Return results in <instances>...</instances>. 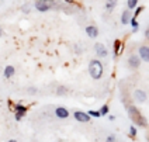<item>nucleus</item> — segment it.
I'll list each match as a JSON object with an SVG mask.
<instances>
[{"instance_id":"obj_1","label":"nucleus","mask_w":149,"mask_h":142,"mask_svg":"<svg viewBox=\"0 0 149 142\" xmlns=\"http://www.w3.org/2000/svg\"><path fill=\"white\" fill-rule=\"evenodd\" d=\"M89 73H90V76L94 80H99V79L103 77L104 68H103V63L100 62L99 59H91L89 62Z\"/></svg>"},{"instance_id":"obj_2","label":"nucleus","mask_w":149,"mask_h":142,"mask_svg":"<svg viewBox=\"0 0 149 142\" xmlns=\"http://www.w3.org/2000/svg\"><path fill=\"white\" fill-rule=\"evenodd\" d=\"M128 114H130L131 120H132L134 123H136L138 125H146V121H145V118H143V116H142L141 113H139V110L136 109V107L130 106V107H128Z\"/></svg>"},{"instance_id":"obj_3","label":"nucleus","mask_w":149,"mask_h":142,"mask_svg":"<svg viewBox=\"0 0 149 142\" xmlns=\"http://www.w3.org/2000/svg\"><path fill=\"white\" fill-rule=\"evenodd\" d=\"M52 1L51 0H35V8L38 10V11H41V13H45V11H48L52 8Z\"/></svg>"},{"instance_id":"obj_4","label":"nucleus","mask_w":149,"mask_h":142,"mask_svg":"<svg viewBox=\"0 0 149 142\" xmlns=\"http://www.w3.org/2000/svg\"><path fill=\"white\" fill-rule=\"evenodd\" d=\"M94 52H96L97 58H107L108 56V49L106 48V45L101 44V42H96L94 44Z\"/></svg>"},{"instance_id":"obj_5","label":"nucleus","mask_w":149,"mask_h":142,"mask_svg":"<svg viewBox=\"0 0 149 142\" xmlns=\"http://www.w3.org/2000/svg\"><path fill=\"white\" fill-rule=\"evenodd\" d=\"M141 62H142L141 56L136 55V54H132V55H130V58H128V66L135 70V69H138V68L141 66Z\"/></svg>"},{"instance_id":"obj_6","label":"nucleus","mask_w":149,"mask_h":142,"mask_svg":"<svg viewBox=\"0 0 149 142\" xmlns=\"http://www.w3.org/2000/svg\"><path fill=\"white\" fill-rule=\"evenodd\" d=\"M148 99V94L145 90H142V89H136L135 92H134V100L136 101V103H145Z\"/></svg>"},{"instance_id":"obj_7","label":"nucleus","mask_w":149,"mask_h":142,"mask_svg":"<svg viewBox=\"0 0 149 142\" xmlns=\"http://www.w3.org/2000/svg\"><path fill=\"white\" fill-rule=\"evenodd\" d=\"M73 117L79 123H89L90 121V114L89 113H84V111H74Z\"/></svg>"},{"instance_id":"obj_8","label":"nucleus","mask_w":149,"mask_h":142,"mask_svg":"<svg viewBox=\"0 0 149 142\" xmlns=\"http://www.w3.org/2000/svg\"><path fill=\"white\" fill-rule=\"evenodd\" d=\"M131 11L132 10H130V8H127V10L123 11V14H121V24L123 25H128L131 23V20H132V17H134V14Z\"/></svg>"},{"instance_id":"obj_9","label":"nucleus","mask_w":149,"mask_h":142,"mask_svg":"<svg viewBox=\"0 0 149 142\" xmlns=\"http://www.w3.org/2000/svg\"><path fill=\"white\" fill-rule=\"evenodd\" d=\"M138 55L141 56L143 62H149V47L148 45H141L138 48Z\"/></svg>"},{"instance_id":"obj_10","label":"nucleus","mask_w":149,"mask_h":142,"mask_svg":"<svg viewBox=\"0 0 149 142\" xmlns=\"http://www.w3.org/2000/svg\"><path fill=\"white\" fill-rule=\"evenodd\" d=\"M86 34L90 37V38H97L99 37V28L96 25H87L86 27Z\"/></svg>"},{"instance_id":"obj_11","label":"nucleus","mask_w":149,"mask_h":142,"mask_svg":"<svg viewBox=\"0 0 149 142\" xmlns=\"http://www.w3.org/2000/svg\"><path fill=\"white\" fill-rule=\"evenodd\" d=\"M55 116L61 120H65V118L69 117V111H68L65 107H56L55 109Z\"/></svg>"},{"instance_id":"obj_12","label":"nucleus","mask_w":149,"mask_h":142,"mask_svg":"<svg viewBox=\"0 0 149 142\" xmlns=\"http://www.w3.org/2000/svg\"><path fill=\"white\" fill-rule=\"evenodd\" d=\"M123 49H124V44L121 40H116L114 41V56H120L123 54Z\"/></svg>"},{"instance_id":"obj_13","label":"nucleus","mask_w":149,"mask_h":142,"mask_svg":"<svg viewBox=\"0 0 149 142\" xmlns=\"http://www.w3.org/2000/svg\"><path fill=\"white\" fill-rule=\"evenodd\" d=\"M14 73H16V69H14V66H11V65H7V66L4 68V70H3V75H4L6 79H10Z\"/></svg>"},{"instance_id":"obj_14","label":"nucleus","mask_w":149,"mask_h":142,"mask_svg":"<svg viewBox=\"0 0 149 142\" xmlns=\"http://www.w3.org/2000/svg\"><path fill=\"white\" fill-rule=\"evenodd\" d=\"M117 4H118L117 0H107V1H106V10H107V11H113V10L117 7Z\"/></svg>"},{"instance_id":"obj_15","label":"nucleus","mask_w":149,"mask_h":142,"mask_svg":"<svg viewBox=\"0 0 149 142\" xmlns=\"http://www.w3.org/2000/svg\"><path fill=\"white\" fill-rule=\"evenodd\" d=\"M138 3H139V0H127V8L135 10L138 7Z\"/></svg>"},{"instance_id":"obj_16","label":"nucleus","mask_w":149,"mask_h":142,"mask_svg":"<svg viewBox=\"0 0 149 142\" xmlns=\"http://www.w3.org/2000/svg\"><path fill=\"white\" fill-rule=\"evenodd\" d=\"M131 27H132V33H136L138 30H139V23H138V20L135 18V17H132V20H131Z\"/></svg>"},{"instance_id":"obj_17","label":"nucleus","mask_w":149,"mask_h":142,"mask_svg":"<svg viewBox=\"0 0 149 142\" xmlns=\"http://www.w3.org/2000/svg\"><path fill=\"white\" fill-rule=\"evenodd\" d=\"M143 10H145V7H143V6H138V7L134 10V17H135V18H138V17H139V14H141Z\"/></svg>"},{"instance_id":"obj_18","label":"nucleus","mask_w":149,"mask_h":142,"mask_svg":"<svg viewBox=\"0 0 149 142\" xmlns=\"http://www.w3.org/2000/svg\"><path fill=\"white\" fill-rule=\"evenodd\" d=\"M27 107L25 106H23V104H16V113H27Z\"/></svg>"},{"instance_id":"obj_19","label":"nucleus","mask_w":149,"mask_h":142,"mask_svg":"<svg viewBox=\"0 0 149 142\" xmlns=\"http://www.w3.org/2000/svg\"><path fill=\"white\" fill-rule=\"evenodd\" d=\"M136 134H138V129H136V127H135V125H131V127H130V136H131V138H135V136H136Z\"/></svg>"},{"instance_id":"obj_20","label":"nucleus","mask_w":149,"mask_h":142,"mask_svg":"<svg viewBox=\"0 0 149 142\" xmlns=\"http://www.w3.org/2000/svg\"><path fill=\"white\" fill-rule=\"evenodd\" d=\"M89 114H90V117H94V118L103 117V116H101V113H100V111H96V110H90V111H89Z\"/></svg>"},{"instance_id":"obj_21","label":"nucleus","mask_w":149,"mask_h":142,"mask_svg":"<svg viewBox=\"0 0 149 142\" xmlns=\"http://www.w3.org/2000/svg\"><path fill=\"white\" fill-rule=\"evenodd\" d=\"M108 111H110V107H108L107 104H104L101 109H100V113H101V116H107Z\"/></svg>"},{"instance_id":"obj_22","label":"nucleus","mask_w":149,"mask_h":142,"mask_svg":"<svg viewBox=\"0 0 149 142\" xmlns=\"http://www.w3.org/2000/svg\"><path fill=\"white\" fill-rule=\"evenodd\" d=\"M66 93V87L65 86H59L58 89H56V94L58 96H62V94H65Z\"/></svg>"},{"instance_id":"obj_23","label":"nucleus","mask_w":149,"mask_h":142,"mask_svg":"<svg viewBox=\"0 0 149 142\" xmlns=\"http://www.w3.org/2000/svg\"><path fill=\"white\" fill-rule=\"evenodd\" d=\"M24 116H25L24 113H16V116H14V117H16L17 121H20V120H23V117H24Z\"/></svg>"},{"instance_id":"obj_24","label":"nucleus","mask_w":149,"mask_h":142,"mask_svg":"<svg viewBox=\"0 0 149 142\" xmlns=\"http://www.w3.org/2000/svg\"><path fill=\"white\" fill-rule=\"evenodd\" d=\"M106 142H117L116 136H114V135H108L107 138H106Z\"/></svg>"},{"instance_id":"obj_25","label":"nucleus","mask_w":149,"mask_h":142,"mask_svg":"<svg viewBox=\"0 0 149 142\" xmlns=\"http://www.w3.org/2000/svg\"><path fill=\"white\" fill-rule=\"evenodd\" d=\"M145 38L149 41V28H146V31H145Z\"/></svg>"},{"instance_id":"obj_26","label":"nucleus","mask_w":149,"mask_h":142,"mask_svg":"<svg viewBox=\"0 0 149 142\" xmlns=\"http://www.w3.org/2000/svg\"><path fill=\"white\" fill-rule=\"evenodd\" d=\"M28 92H30V93H35V92H37V89H35V87H31V89H28Z\"/></svg>"},{"instance_id":"obj_27","label":"nucleus","mask_w":149,"mask_h":142,"mask_svg":"<svg viewBox=\"0 0 149 142\" xmlns=\"http://www.w3.org/2000/svg\"><path fill=\"white\" fill-rule=\"evenodd\" d=\"M108 120H110V121H114V120H116V116H108Z\"/></svg>"},{"instance_id":"obj_28","label":"nucleus","mask_w":149,"mask_h":142,"mask_svg":"<svg viewBox=\"0 0 149 142\" xmlns=\"http://www.w3.org/2000/svg\"><path fill=\"white\" fill-rule=\"evenodd\" d=\"M1 35H3V28L0 27V37H1Z\"/></svg>"},{"instance_id":"obj_29","label":"nucleus","mask_w":149,"mask_h":142,"mask_svg":"<svg viewBox=\"0 0 149 142\" xmlns=\"http://www.w3.org/2000/svg\"><path fill=\"white\" fill-rule=\"evenodd\" d=\"M8 142H17V141H16V139H10Z\"/></svg>"},{"instance_id":"obj_30","label":"nucleus","mask_w":149,"mask_h":142,"mask_svg":"<svg viewBox=\"0 0 149 142\" xmlns=\"http://www.w3.org/2000/svg\"><path fill=\"white\" fill-rule=\"evenodd\" d=\"M117 142H120V141H117Z\"/></svg>"}]
</instances>
